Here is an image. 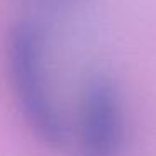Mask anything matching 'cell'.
Wrapping results in <instances>:
<instances>
[{"instance_id": "cell-1", "label": "cell", "mask_w": 156, "mask_h": 156, "mask_svg": "<svg viewBox=\"0 0 156 156\" xmlns=\"http://www.w3.org/2000/svg\"><path fill=\"white\" fill-rule=\"evenodd\" d=\"M7 76L17 108L30 131L49 146L66 143V126L51 98L45 71V32L35 19H22L5 41Z\"/></svg>"}, {"instance_id": "cell-2", "label": "cell", "mask_w": 156, "mask_h": 156, "mask_svg": "<svg viewBox=\"0 0 156 156\" xmlns=\"http://www.w3.org/2000/svg\"><path fill=\"white\" fill-rule=\"evenodd\" d=\"M124 116L118 87L108 77H94L84 91L79 124L81 156H119Z\"/></svg>"}, {"instance_id": "cell-3", "label": "cell", "mask_w": 156, "mask_h": 156, "mask_svg": "<svg viewBox=\"0 0 156 156\" xmlns=\"http://www.w3.org/2000/svg\"><path fill=\"white\" fill-rule=\"evenodd\" d=\"M30 2L47 12H62L77 4V0H30Z\"/></svg>"}]
</instances>
